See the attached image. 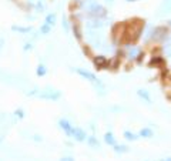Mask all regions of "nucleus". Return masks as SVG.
Instances as JSON below:
<instances>
[{"label":"nucleus","mask_w":171,"mask_h":161,"mask_svg":"<svg viewBox=\"0 0 171 161\" xmlns=\"http://www.w3.org/2000/svg\"><path fill=\"white\" fill-rule=\"evenodd\" d=\"M76 141H79V143H83V141L87 140V134H86V131H84L83 128L80 127H73V130H71V136Z\"/></svg>","instance_id":"nucleus-3"},{"label":"nucleus","mask_w":171,"mask_h":161,"mask_svg":"<svg viewBox=\"0 0 171 161\" xmlns=\"http://www.w3.org/2000/svg\"><path fill=\"white\" fill-rule=\"evenodd\" d=\"M168 23H170V26H171V20H170V21H168Z\"/></svg>","instance_id":"nucleus-30"},{"label":"nucleus","mask_w":171,"mask_h":161,"mask_svg":"<svg viewBox=\"0 0 171 161\" xmlns=\"http://www.w3.org/2000/svg\"><path fill=\"white\" fill-rule=\"evenodd\" d=\"M12 30L20 34H27L32 32V26H27V27H24V26H12Z\"/></svg>","instance_id":"nucleus-11"},{"label":"nucleus","mask_w":171,"mask_h":161,"mask_svg":"<svg viewBox=\"0 0 171 161\" xmlns=\"http://www.w3.org/2000/svg\"><path fill=\"white\" fill-rule=\"evenodd\" d=\"M63 27H64L66 32H69V29H70V26H69V21H67L66 16H63Z\"/></svg>","instance_id":"nucleus-23"},{"label":"nucleus","mask_w":171,"mask_h":161,"mask_svg":"<svg viewBox=\"0 0 171 161\" xmlns=\"http://www.w3.org/2000/svg\"><path fill=\"white\" fill-rule=\"evenodd\" d=\"M114 151H116L117 154H124V153H128L130 148L124 144H116L114 145Z\"/></svg>","instance_id":"nucleus-13"},{"label":"nucleus","mask_w":171,"mask_h":161,"mask_svg":"<svg viewBox=\"0 0 171 161\" xmlns=\"http://www.w3.org/2000/svg\"><path fill=\"white\" fill-rule=\"evenodd\" d=\"M127 2H137V0H127Z\"/></svg>","instance_id":"nucleus-29"},{"label":"nucleus","mask_w":171,"mask_h":161,"mask_svg":"<svg viewBox=\"0 0 171 161\" xmlns=\"http://www.w3.org/2000/svg\"><path fill=\"white\" fill-rule=\"evenodd\" d=\"M60 161H74V158L73 157H63Z\"/></svg>","instance_id":"nucleus-25"},{"label":"nucleus","mask_w":171,"mask_h":161,"mask_svg":"<svg viewBox=\"0 0 171 161\" xmlns=\"http://www.w3.org/2000/svg\"><path fill=\"white\" fill-rule=\"evenodd\" d=\"M140 56H141V49H140V47H134V46H131L130 50H128V54H127L128 60H138Z\"/></svg>","instance_id":"nucleus-6"},{"label":"nucleus","mask_w":171,"mask_h":161,"mask_svg":"<svg viewBox=\"0 0 171 161\" xmlns=\"http://www.w3.org/2000/svg\"><path fill=\"white\" fill-rule=\"evenodd\" d=\"M73 33H74V36H76V39L77 40H81V30H80V26L77 24V23H73Z\"/></svg>","instance_id":"nucleus-18"},{"label":"nucleus","mask_w":171,"mask_h":161,"mask_svg":"<svg viewBox=\"0 0 171 161\" xmlns=\"http://www.w3.org/2000/svg\"><path fill=\"white\" fill-rule=\"evenodd\" d=\"M160 161H171V157H167V158H161Z\"/></svg>","instance_id":"nucleus-27"},{"label":"nucleus","mask_w":171,"mask_h":161,"mask_svg":"<svg viewBox=\"0 0 171 161\" xmlns=\"http://www.w3.org/2000/svg\"><path fill=\"white\" fill-rule=\"evenodd\" d=\"M163 50H164V53H165L167 57H171V43H165L164 47H163Z\"/></svg>","instance_id":"nucleus-20"},{"label":"nucleus","mask_w":171,"mask_h":161,"mask_svg":"<svg viewBox=\"0 0 171 161\" xmlns=\"http://www.w3.org/2000/svg\"><path fill=\"white\" fill-rule=\"evenodd\" d=\"M138 136L143 137V138H151V137H154V131H153L150 127H144L140 130Z\"/></svg>","instance_id":"nucleus-10"},{"label":"nucleus","mask_w":171,"mask_h":161,"mask_svg":"<svg viewBox=\"0 0 171 161\" xmlns=\"http://www.w3.org/2000/svg\"><path fill=\"white\" fill-rule=\"evenodd\" d=\"M44 9H46V4L43 3L42 0H39L37 3L34 4V10H36L37 13H43V12H44Z\"/></svg>","instance_id":"nucleus-19"},{"label":"nucleus","mask_w":171,"mask_h":161,"mask_svg":"<svg viewBox=\"0 0 171 161\" xmlns=\"http://www.w3.org/2000/svg\"><path fill=\"white\" fill-rule=\"evenodd\" d=\"M90 14H93L94 17H103L106 16V9L101 7L100 4H93L90 7Z\"/></svg>","instance_id":"nucleus-5"},{"label":"nucleus","mask_w":171,"mask_h":161,"mask_svg":"<svg viewBox=\"0 0 171 161\" xmlns=\"http://www.w3.org/2000/svg\"><path fill=\"white\" fill-rule=\"evenodd\" d=\"M51 27H53V26L47 24V23H43V24L40 26V30H39V33H40V34H44V36H46V34H49V33L51 32Z\"/></svg>","instance_id":"nucleus-16"},{"label":"nucleus","mask_w":171,"mask_h":161,"mask_svg":"<svg viewBox=\"0 0 171 161\" xmlns=\"http://www.w3.org/2000/svg\"><path fill=\"white\" fill-rule=\"evenodd\" d=\"M87 144L91 147V148H100V141L97 140V137H94V136H88L87 137Z\"/></svg>","instance_id":"nucleus-12"},{"label":"nucleus","mask_w":171,"mask_h":161,"mask_svg":"<svg viewBox=\"0 0 171 161\" xmlns=\"http://www.w3.org/2000/svg\"><path fill=\"white\" fill-rule=\"evenodd\" d=\"M107 2H113V0H107Z\"/></svg>","instance_id":"nucleus-31"},{"label":"nucleus","mask_w":171,"mask_h":161,"mask_svg":"<svg viewBox=\"0 0 171 161\" xmlns=\"http://www.w3.org/2000/svg\"><path fill=\"white\" fill-rule=\"evenodd\" d=\"M123 137H124L125 140H128V141H136V140H138V137L140 136H137V134L128 131V130H125V131L123 133Z\"/></svg>","instance_id":"nucleus-14"},{"label":"nucleus","mask_w":171,"mask_h":161,"mask_svg":"<svg viewBox=\"0 0 171 161\" xmlns=\"http://www.w3.org/2000/svg\"><path fill=\"white\" fill-rule=\"evenodd\" d=\"M32 49H33L32 43H26V44L23 46V50H24V51H27V50H32Z\"/></svg>","instance_id":"nucleus-24"},{"label":"nucleus","mask_w":171,"mask_h":161,"mask_svg":"<svg viewBox=\"0 0 171 161\" xmlns=\"http://www.w3.org/2000/svg\"><path fill=\"white\" fill-rule=\"evenodd\" d=\"M14 116L19 117V118H24V111L21 108H17V110H14Z\"/></svg>","instance_id":"nucleus-22"},{"label":"nucleus","mask_w":171,"mask_h":161,"mask_svg":"<svg viewBox=\"0 0 171 161\" xmlns=\"http://www.w3.org/2000/svg\"><path fill=\"white\" fill-rule=\"evenodd\" d=\"M104 143L106 144H109V145H111V147H114V145L117 144L116 137H114V134L111 131H107L104 134Z\"/></svg>","instance_id":"nucleus-8"},{"label":"nucleus","mask_w":171,"mask_h":161,"mask_svg":"<svg viewBox=\"0 0 171 161\" xmlns=\"http://www.w3.org/2000/svg\"><path fill=\"white\" fill-rule=\"evenodd\" d=\"M37 97H39V99H43V100L57 101V100L61 99V91H60V90H46V91L39 93Z\"/></svg>","instance_id":"nucleus-1"},{"label":"nucleus","mask_w":171,"mask_h":161,"mask_svg":"<svg viewBox=\"0 0 171 161\" xmlns=\"http://www.w3.org/2000/svg\"><path fill=\"white\" fill-rule=\"evenodd\" d=\"M58 127H60L63 131L66 133V136H69V137L71 136L73 125L70 124V121H69V120H66V118H60V120H58Z\"/></svg>","instance_id":"nucleus-4"},{"label":"nucleus","mask_w":171,"mask_h":161,"mask_svg":"<svg viewBox=\"0 0 171 161\" xmlns=\"http://www.w3.org/2000/svg\"><path fill=\"white\" fill-rule=\"evenodd\" d=\"M34 140H36V141H42V137H39V136H34Z\"/></svg>","instance_id":"nucleus-26"},{"label":"nucleus","mask_w":171,"mask_h":161,"mask_svg":"<svg viewBox=\"0 0 171 161\" xmlns=\"http://www.w3.org/2000/svg\"><path fill=\"white\" fill-rule=\"evenodd\" d=\"M36 74L39 76V77H44V76L47 74V69L44 64H39L37 69H36Z\"/></svg>","instance_id":"nucleus-17"},{"label":"nucleus","mask_w":171,"mask_h":161,"mask_svg":"<svg viewBox=\"0 0 171 161\" xmlns=\"http://www.w3.org/2000/svg\"><path fill=\"white\" fill-rule=\"evenodd\" d=\"M94 64H96L99 69H104V67L109 66V60H107L104 56H97V57H94Z\"/></svg>","instance_id":"nucleus-7"},{"label":"nucleus","mask_w":171,"mask_h":161,"mask_svg":"<svg viewBox=\"0 0 171 161\" xmlns=\"http://www.w3.org/2000/svg\"><path fill=\"white\" fill-rule=\"evenodd\" d=\"M137 95L140 97V99L144 100L147 104H151V95H150V93H148L147 90H141V88L137 90Z\"/></svg>","instance_id":"nucleus-9"},{"label":"nucleus","mask_w":171,"mask_h":161,"mask_svg":"<svg viewBox=\"0 0 171 161\" xmlns=\"http://www.w3.org/2000/svg\"><path fill=\"white\" fill-rule=\"evenodd\" d=\"M73 70L77 73L79 76H81L83 79H86V80H88V81H91V83H97V84H100V81L97 80V77H96V74L94 73H91V71H88V70H84V69H73Z\"/></svg>","instance_id":"nucleus-2"},{"label":"nucleus","mask_w":171,"mask_h":161,"mask_svg":"<svg viewBox=\"0 0 171 161\" xmlns=\"http://www.w3.org/2000/svg\"><path fill=\"white\" fill-rule=\"evenodd\" d=\"M161 63H164V60L161 57H154V58H151V62H150V64H161Z\"/></svg>","instance_id":"nucleus-21"},{"label":"nucleus","mask_w":171,"mask_h":161,"mask_svg":"<svg viewBox=\"0 0 171 161\" xmlns=\"http://www.w3.org/2000/svg\"><path fill=\"white\" fill-rule=\"evenodd\" d=\"M56 19H57V14L56 13H49L46 16V19H44V23H47V24H50V26H54Z\"/></svg>","instance_id":"nucleus-15"},{"label":"nucleus","mask_w":171,"mask_h":161,"mask_svg":"<svg viewBox=\"0 0 171 161\" xmlns=\"http://www.w3.org/2000/svg\"><path fill=\"white\" fill-rule=\"evenodd\" d=\"M2 47H3V39H0V50H2Z\"/></svg>","instance_id":"nucleus-28"}]
</instances>
